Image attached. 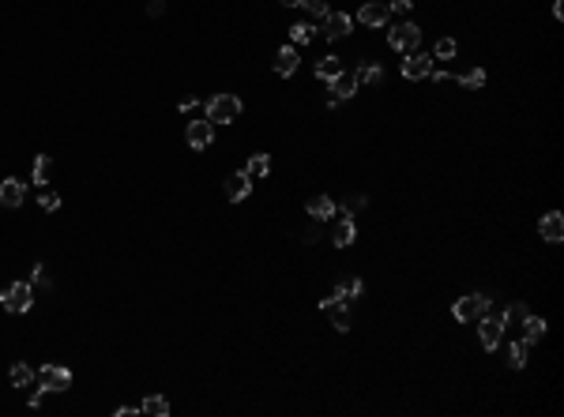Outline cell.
<instances>
[{
	"label": "cell",
	"mask_w": 564,
	"mask_h": 417,
	"mask_svg": "<svg viewBox=\"0 0 564 417\" xmlns=\"http://www.w3.org/2000/svg\"><path fill=\"white\" fill-rule=\"evenodd\" d=\"M241 117V98L237 95H215V98H207V120L211 124H234V120Z\"/></svg>",
	"instance_id": "1"
},
{
	"label": "cell",
	"mask_w": 564,
	"mask_h": 417,
	"mask_svg": "<svg viewBox=\"0 0 564 417\" xmlns=\"http://www.w3.org/2000/svg\"><path fill=\"white\" fill-rule=\"evenodd\" d=\"M34 384H38L45 395H61V391H68V387H72V368H64V365H42L38 373H34Z\"/></svg>",
	"instance_id": "2"
},
{
	"label": "cell",
	"mask_w": 564,
	"mask_h": 417,
	"mask_svg": "<svg viewBox=\"0 0 564 417\" xmlns=\"http://www.w3.org/2000/svg\"><path fill=\"white\" fill-rule=\"evenodd\" d=\"M387 45L399 53H414L421 45V26L418 23H395L392 31H387Z\"/></svg>",
	"instance_id": "3"
},
{
	"label": "cell",
	"mask_w": 564,
	"mask_h": 417,
	"mask_svg": "<svg viewBox=\"0 0 564 417\" xmlns=\"http://www.w3.org/2000/svg\"><path fill=\"white\" fill-rule=\"evenodd\" d=\"M489 304H493V301H489L485 293H467V297H459L456 304H451V316H456L459 323H470V320L485 316Z\"/></svg>",
	"instance_id": "4"
},
{
	"label": "cell",
	"mask_w": 564,
	"mask_h": 417,
	"mask_svg": "<svg viewBox=\"0 0 564 417\" xmlns=\"http://www.w3.org/2000/svg\"><path fill=\"white\" fill-rule=\"evenodd\" d=\"M0 304H4L8 312H31V304H34V290H31V282H12L4 293H0Z\"/></svg>",
	"instance_id": "5"
},
{
	"label": "cell",
	"mask_w": 564,
	"mask_h": 417,
	"mask_svg": "<svg viewBox=\"0 0 564 417\" xmlns=\"http://www.w3.org/2000/svg\"><path fill=\"white\" fill-rule=\"evenodd\" d=\"M184 139H188L192 151H211V143H215V124H211L207 117H203V120H192V124L184 128Z\"/></svg>",
	"instance_id": "6"
},
{
	"label": "cell",
	"mask_w": 564,
	"mask_h": 417,
	"mask_svg": "<svg viewBox=\"0 0 564 417\" xmlns=\"http://www.w3.org/2000/svg\"><path fill=\"white\" fill-rule=\"evenodd\" d=\"M429 72H433V53H406V60H403V76L406 79H429Z\"/></svg>",
	"instance_id": "7"
},
{
	"label": "cell",
	"mask_w": 564,
	"mask_h": 417,
	"mask_svg": "<svg viewBox=\"0 0 564 417\" xmlns=\"http://www.w3.org/2000/svg\"><path fill=\"white\" fill-rule=\"evenodd\" d=\"M538 234H542V240H549V245H561L564 240V215L561 211H545L542 222H538Z\"/></svg>",
	"instance_id": "8"
},
{
	"label": "cell",
	"mask_w": 564,
	"mask_h": 417,
	"mask_svg": "<svg viewBox=\"0 0 564 417\" xmlns=\"http://www.w3.org/2000/svg\"><path fill=\"white\" fill-rule=\"evenodd\" d=\"M387 19H392V8L384 0H369V4H362V12H357V23H365V26H387Z\"/></svg>",
	"instance_id": "9"
},
{
	"label": "cell",
	"mask_w": 564,
	"mask_h": 417,
	"mask_svg": "<svg viewBox=\"0 0 564 417\" xmlns=\"http://www.w3.org/2000/svg\"><path fill=\"white\" fill-rule=\"evenodd\" d=\"M23 199H26V184L23 181H15V177L0 181V207L15 211V207H23Z\"/></svg>",
	"instance_id": "10"
},
{
	"label": "cell",
	"mask_w": 564,
	"mask_h": 417,
	"mask_svg": "<svg viewBox=\"0 0 564 417\" xmlns=\"http://www.w3.org/2000/svg\"><path fill=\"white\" fill-rule=\"evenodd\" d=\"M222 192H226L229 203H241L252 196V177H245V173H229L226 184H222Z\"/></svg>",
	"instance_id": "11"
},
{
	"label": "cell",
	"mask_w": 564,
	"mask_h": 417,
	"mask_svg": "<svg viewBox=\"0 0 564 417\" xmlns=\"http://www.w3.org/2000/svg\"><path fill=\"white\" fill-rule=\"evenodd\" d=\"M350 31H354V15H346V12L323 15V34H328V38H346Z\"/></svg>",
	"instance_id": "12"
},
{
	"label": "cell",
	"mask_w": 564,
	"mask_h": 417,
	"mask_svg": "<svg viewBox=\"0 0 564 417\" xmlns=\"http://www.w3.org/2000/svg\"><path fill=\"white\" fill-rule=\"evenodd\" d=\"M298 64H301V57H298V45H282V49L275 53V72H279L282 79H290L293 72H298Z\"/></svg>",
	"instance_id": "13"
},
{
	"label": "cell",
	"mask_w": 564,
	"mask_h": 417,
	"mask_svg": "<svg viewBox=\"0 0 564 417\" xmlns=\"http://www.w3.org/2000/svg\"><path fill=\"white\" fill-rule=\"evenodd\" d=\"M482 350H497L501 346V338H504V323L497 320V316H482Z\"/></svg>",
	"instance_id": "14"
},
{
	"label": "cell",
	"mask_w": 564,
	"mask_h": 417,
	"mask_svg": "<svg viewBox=\"0 0 564 417\" xmlns=\"http://www.w3.org/2000/svg\"><path fill=\"white\" fill-rule=\"evenodd\" d=\"M354 240H357V226H354V218L339 215V222H335V234H331V245H335V248H350Z\"/></svg>",
	"instance_id": "15"
},
{
	"label": "cell",
	"mask_w": 564,
	"mask_h": 417,
	"mask_svg": "<svg viewBox=\"0 0 564 417\" xmlns=\"http://www.w3.org/2000/svg\"><path fill=\"white\" fill-rule=\"evenodd\" d=\"M305 211H309L312 222H328L331 215H335V199L331 196H312L309 203H305Z\"/></svg>",
	"instance_id": "16"
},
{
	"label": "cell",
	"mask_w": 564,
	"mask_h": 417,
	"mask_svg": "<svg viewBox=\"0 0 564 417\" xmlns=\"http://www.w3.org/2000/svg\"><path fill=\"white\" fill-rule=\"evenodd\" d=\"M354 79H357V87H380V83H384V68H380V64H373V60H362V68L354 72Z\"/></svg>",
	"instance_id": "17"
},
{
	"label": "cell",
	"mask_w": 564,
	"mask_h": 417,
	"mask_svg": "<svg viewBox=\"0 0 564 417\" xmlns=\"http://www.w3.org/2000/svg\"><path fill=\"white\" fill-rule=\"evenodd\" d=\"M331 83V95H335L339 101H346V98H354L357 95V79L350 76V72H339L335 79H328Z\"/></svg>",
	"instance_id": "18"
},
{
	"label": "cell",
	"mask_w": 564,
	"mask_h": 417,
	"mask_svg": "<svg viewBox=\"0 0 564 417\" xmlns=\"http://www.w3.org/2000/svg\"><path fill=\"white\" fill-rule=\"evenodd\" d=\"M542 335H545V320L526 312V316H523V342H526V346H534V342H542Z\"/></svg>",
	"instance_id": "19"
},
{
	"label": "cell",
	"mask_w": 564,
	"mask_h": 417,
	"mask_svg": "<svg viewBox=\"0 0 564 417\" xmlns=\"http://www.w3.org/2000/svg\"><path fill=\"white\" fill-rule=\"evenodd\" d=\"M331 293H335V297H343V301L350 304V301H362L365 286H362V278H346V282H339Z\"/></svg>",
	"instance_id": "20"
},
{
	"label": "cell",
	"mask_w": 564,
	"mask_h": 417,
	"mask_svg": "<svg viewBox=\"0 0 564 417\" xmlns=\"http://www.w3.org/2000/svg\"><path fill=\"white\" fill-rule=\"evenodd\" d=\"M245 177H252V181H260V177H267V173H271V158H267V154H252V158L245 162Z\"/></svg>",
	"instance_id": "21"
},
{
	"label": "cell",
	"mask_w": 564,
	"mask_h": 417,
	"mask_svg": "<svg viewBox=\"0 0 564 417\" xmlns=\"http://www.w3.org/2000/svg\"><path fill=\"white\" fill-rule=\"evenodd\" d=\"M140 414H147V417H166V414H170V402H166V395H147L143 406H140Z\"/></svg>",
	"instance_id": "22"
},
{
	"label": "cell",
	"mask_w": 564,
	"mask_h": 417,
	"mask_svg": "<svg viewBox=\"0 0 564 417\" xmlns=\"http://www.w3.org/2000/svg\"><path fill=\"white\" fill-rule=\"evenodd\" d=\"M339 72H343V60H339L335 53H328V57L316 60V76H320V79H335Z\"/></svg>",
	"instance_id": "23"
},
{
	"label": "cell",
	"mask_w": 564,
	"mask_h": 417,
	"mask_svg": "<svg viewBox=\"0 0 564 417\" xmlns=\"http://www.w3.org/2000/svg\"><path fill=\"white\" fill-rule=\"evenodd\" d=\"M49 170H53V158H49V154H38V158H34L31 181L38 184V188H45V184H49Z\"/></svg>",
	"instance_id": "24"
},
{
	"label": "cell",
	"mask_w": 564,
	"mask_h": 417,
	"mask_svg": "<svg viewBox=\"0 0 564 417\" xmlns=\"http://www.w3.org/2000/svg\"><path fill=\"white\" fill-rule=\"evenodd\" d=\"M485 68H470V72H463V76H459L456 83H459V87H463V90H482L485 87Z\"/></svg>",
	"instance_id": "25"
},
{
	"label": "cell",
	"mask_w": 564,
	"mask_h": 417,
	"mask_svg": "<svg viewBox=\"0 0 564 417\" xmlns=\"http://www.w3.org/2000/svg\"><path fill=\"white\" fill-rule=\"evenodd\" d=\"M8 379H12V387H31L34 373H31V365H23V361H15V365L8 368Z\"/></svg>",
	"instance_id": "26"
},
{
	"label": "cell",
	"mask_w": 564,
	"mask_h": 417,
	"mask_svg": "<svg viewBox=\"0 0 564 417\" xmlns=\"http://www.w3.org/2000/svg\"><path fill=\"white\" fill-rule=\"evenodd\" d=\"M523 316H526V301H512V304L504 309V316H501L504 331H508V327H515V323H523Z\"/></svg>",
	"instance_id": "27"
},
{
	"label": "cell",
	"mask_w": 564,
	"mask_h": 417,
	"mask_svg": "<svg viewBox=\"0 0 564 417\" xmlns=\"http://www.w3.org/2000/svg\"><path fill=\"white\" fill-rule=\"evenodd\" d=\"M312 38H316V26H312V23H293L290 26V42L293 45H309Z\"/></svg>",
	"instance_id": "28"
},
{
	"label": "cell",
	"mask_w": 564,
	"mask_h": 417,
	"mask_svg": "<svg viewBox=\"0 0 564 417\" xmlns=\"http://www.w3.org/2000/svg\"><path fill=\"white\" fill-rule=\"evenodd\" d=\"M459 53V42L456 38H440L437 45H433V60H451Z\"/></svg>",
	"instance_id": "29"
},
{
	"label": "cell",
	"mask_w": 564,
	"mask_h": 417,
	"mask_svg": "<svg viewBox=\"0 0 564 417\" xmlns=\"http://www.w3.org/2000/svg\"><path fill=\"white\" fill-rule=\"evenodd\" d=\"M508 365H512L515 373L526 365V342H512V346H508Z\"/></svg>",
	"instance_id": "30"
},
{
	"label": "cell",
	"mask_w": 564,
	"mask_h": 417,
	"mask_svg": "<svg viewBox=\"0 0 564 417\" xmlns=\"http://www.w3.org/2000/svg\"><path fill=\"white\" fill-rule=\"evenodd\" d=\"M38 207H42V211H61V196L49 188V184H45V188L38 192Z\"/></svg>",
	"instance_id": "31"
},
{
	"label": "cell",
	"mask_w": 564,
	"mask_h": 417,
	"mask_svg": "<svg viewBox=\"0 0 564 417\" xmlns=\"http://www.w3.org/2000/svg\"><path fill=\"white\" fill-rule=\"evenodd\" d=\"M301 8L309 15H316V19H323V15H328V4H323V0H301Z\"/></svg>",
	"instance_id": "32"
},
{
	"label": "cell",
	"mask_w": 564,
	"mask_h": 417,
	"mask_svg": "<svg viewBox=\"0 0 564 417\" xmlns=\"http://www.w3.org/2000/svg\"><path fill=\"white\" fill-rule=\"evenodd\" d=\"M162 12H166V0H151V4H147V15H154V19H159Z\"/></svg>",
	"instance_id": "33"
},
{
	"label": "cell",
	"mask_w": 564,
	"mask_h": 417,
	"mask_svg": "<svg viewBox=\"0 0 564 417\" xmlns=\"http://www.w3.org/2000/svg\"><path fill=\"white\" fill-rule=\"evenodd\" d=\"M387 8H392V12H410V8H414V0H392Z\"/></svg>",
	"instance_id": "34"
},
{
	"label": "cell",
	"mask_w": 564,
	"mask_h": 417,
	"mask_svg": "<svg viewBox=\"0 0 564 417\" xmlns=\"http://www.w3.org/2000/svg\"><path fill=\"white\" fill-rule=\"evenodd\" d=\"M196 106H200V98H181V106H177V109H181V113H192Z\"/></svg>",
	"instance_id": "35"
},
{
	"label": "cell",
	"mask_w": 564,
	"mask_h": 417,
	"mask_svg": "<svg viewBox=\"0 0 564 417\" xmlns=\"http://www.w3.org/2000/svg\"><path fill=\"white\" fill-rule=\"evenodd\" d=\"M42 398H45V391H42V387H34V391H31V410H38Z\"/></svg>",
	"instance_id": "36"
},
{
	"label": "cell",
	"mask_w": 564,
	"mask_h": 417,
	"mask_svg": "<svg viewBox=\"0 0 564 417\" xmlns=\"http://www.w3.org/2000/svg\"><path fill=\"white\" fill-rule=\"evenodd\" d=\"M117 417H136V414H140V410H136V406H117V410H113Z\"/></svg>",
	"instance_id": "37"
},
{
	"label": "cell",
	"mask_w": 564,
	"mask_h": 417,
	"mask_svg": "<svg viewBox=\"0 0 564 417\" xmlns=\"http://www.w3.org/2000/svg\"><path fill=\"white\" fill-rule=\"evenodd\" d=\"M316 226H320V222H316ZM316 226H312L309 234H305V245H316V240H320V229H316Z\"/></svg>",
	"instance_id": "38"
},
{
	"label": "cell",
	"mask_w": 564,
	"mask_h": 417,
	"mask_svg": "<svg viewBox=\"0 0 564 417\" xmlns=\"http://www.w3.org/2000/svg\"><path fill=\"white\" fill-rule=\"evenodd\" d=\"M553 15H557V19H564V0H553Z\"/></svg>",
	"instance_id": "39"
},
{
	"label": "cell",
	"mask_w": 564,
	"mask_h": 417,
	"mask_svg": "<svg viewBox=\"0 0 564 417\" xmlns=\"http://www.w3.org/2000/svg\"><path fill=\"white\" fill-rule=\"evenodd\" d=\"M279 4H286V8H298V4H301V0H279Z\"/></svg>",
	"instance_id": "40"
}]
</instances>
